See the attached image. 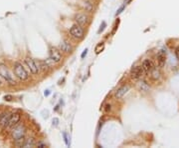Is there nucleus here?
Masks as SVG:
<instances>
[{"label":"nucleus","mask_w":179,"mask_h":148,"mask_svg":"<svg viewBox=\"0 0 179 148\" xmlns=\"http://www.w3.org/2000/svg\"><path fill=\"white\" fill-rule=\"evenodd\" d=\"M175 55H176L177 59H179V46H177L175 48Z\"/></svg>","instance_id":"412c9836"},{"label":"nucleus","mask_w":179,"mask_h":148,"mask_svg":"<svg viewBox=\"0 0 179 148\" xmlns=\"http://www.w3.org/2000/svg\"><path fill=\"white\" fill-rule=\"evenodd\" d=\"M10 116H11V114L7 113V112H4V113L0 114V126L7 127Z\"/></svg>","instance_id":"ddd939ff"},{"label":"nucleus","mask_w":179,"mask_h":148,"mask_svg":"<svg viewBox=\"0 0 179 148\" xmlns=\"http://www.w3.org/2000/svg\"><path fill=\"white\" fill-rule=\"evenodd\" d=\"M87 53H88V49H85V50H84V52L82 53L81 57H82V58H85V56L87 55Z\"/></svg>","instance_id":"4be33fe9"},{"label":"nucleus","mask_w":179,"mask_h":148,"mask_svg":"<svg viewBox=\"0 0 179 148\" xmlns=\"http://www.w3.org/2000/svg\"><path fill=\"white\" fill-rule=\"evenodd\" d=\"M25 64L27 65V67L29 68L30 72L32 74H38L39 73V67L37 65V62L31 57H26L25 58Z\"/></svg>","instance_id":"423d86ee"},{"label":"nucleus","mask_w":179,"mask_h":148,"mask_svg":"<svg viewBox=\"0 0 179 148\" xmlns=\"http://www.w3.org/2000/svg\"><path fill=\"white\" fill-rule=\"evenodd\" d=\"M157 65H158V68H162L163 66L165 65L166 62V52L164 50H160L159 52L157 53Z\"/></svg>","instance_id":"6e6552de"},{"label":"nucleus","mask_w":179,"mask_h":148,"mask_svg":"<svg viewBox=\"0 0 179 148\" xmlns=\"http://www.w3.org/2000/svg\"><path fill=\"white\" fill-rule=\"evenodd\" d=\"M49 94H50V92H49V91H47V92H45V95H46V96H48Z\"/></svg>","instance_id":"a878e982"},{"label":"nucleus","mask_w":179,"mask_h":148,"mask_svg":"<svg viewBox=\"0 0 179 148\" xmlns=\"http://www.w3.org/2000/svg\"><path fill=\"white\" fill-rule=\"evenodd\" d=\"M59 47H60V50L64 53H71L72 51H73V47H72L71 43L67 41V40H62Z\"/></svg>","instance_id":"9d476101"},{"label":"nucleus","mask_w":179,"mask_h":148,"mask_svg":"<svg viewBox=\"0 0 179 148\" xmlns=\"http://www.w3.org/2000/svg\"><path fill=\"white\" fill-rule=\"evenodd\" d=\"M70 33L75 39H78V40L84 38V36H85V30L83 29V27H82V25H80L78 23L74 24L73 26L71 27Z\"/></svg>","instance_id":"7ed1b4c3"},{"label":"nucleus","mask_w":179,"mask_h":148,"mask_svg":"<svg viewBox=\"0 0 179 148\" xmlns=\"http://www.w3.org/2000/svg\"><path fill=\"white\" fill-rule=\"evenodd\" d=\"M13 70H14V73L16 75V77L19 78L21 81H25L29 78V75H28V72L25 69L24 66L19 63V62H15L14 63V66H13Z\"/></svg>","instance_id":"f03ea898"},{"label":"nucleus","mask_w":179,"mask_h":148,"mask_svg":"<svg viewBox=\"0 0 179 148\" xmlns=\"http://www.w3.org/2000/svg\"><path fill=\"white\" fill-rule=\"evenodd\" d=\"M142 68H143V70L145 71V72H147V73H149L150 71L154 68V66H153V63H152V61L151 60H149V59H145L144 61L142 62Z\"/></svg>","instance_id":"4468645a"},{"label":"nucleus","mask_w":179,"mask_h":148,"mask_svg":"<svg viewBox=\"0 0 179 148\" xmlns=\"http://www.w3.org/2000/svg\"><path fill=\"white\" fill-rule=\"evenodd\" d=\"M58 121H59V120H58L57 118H55V119L53 120V122H55V125H57V124H58Z\"/></svg>","instance_id":"393cba45"},{"label":"nucleus","mask_w":179,"mask_h":148,"mask_svg":"<svg viewBox=\"0 0 179 148\" xmlns=\"http://www.w3.org/2000/svg\"><path fill=\"white\" fill-rule=\"evenodd\" d=\"M20 120V114L15 112V113H12L11 116L9 118V122H8V125H7V128H13L15 125H17V123Z\"/></svg>","instance_id":"9b49d317"},{"label":"nucleus","mask_w":179,"mask_h":148,"mask_svg":"<svg viewBox=\"0 0 179 148\" xmlns=\"http://www.w3.org/2000/svg\"><path fill=\"white\" fill-rule=\"evenodd\" d=\"M4 99H5V100H8V101H10V100H12V96L7 95V96H5Z\"/></svg>","instance_id":"5701e85b"},{"label":"nucleus","mask_w":179,"mask_h":148,"mask_svg":"<svg viewBox=\"0 0 179 148\" xmlns=\"http://www.w3.org/2000/svg\"><path fill=\"white\" fill-rule=\"evenodd\" d=\"M35 146V140L33 138H29L25 140V143L23 147H34Z\"/></svg>","instance_id":"a211bd4d"},{"label":"nucleus","mask_w":179,"mask_h":148,"mask_svg":"<svg viewBox=\"0 0 179 148\" xmlns=\"http://www.w3.org/2000/svg\"><path fill=\"white\" fill-rule=\"evenodd\" d=\"M130 89V85H122L121 87H120L119 89L116 90V92L115 94V96L117 98V99H120L121 97H124V96L127 93V91H129Z\"/></svg>","instance_id":"f8f14e48"},{"label":"nucleus","mask_w":179,"mask_h":148,"mask_svg":"<svg viewBox=\"0 0 179 148\" xmlns=\"http://www.w3.org/2000/svg\"><path fill=\"white\" fill-rule=\"evenodd\" d=\"M144 72L145 71L143 70L142 66H134L130 71V76H131V78H134V79H140L143 77Z\"/></svg>","instance_id":"0eeeda50"},{"label":"nucleus","mask_w":179,"mask_h":148,"mask_svg":"<svg viewBox=\"0 0 179 148\" xmlns=\"http://www.w3.org/2000/svg\"><path fill=\"white\" fill-rule=\"evenodd\" d=\"M0 76H1L9 85H16V81H15L13 75L9 71L7 66L3 63L0 64Z\"/></svg>","instance_id":"f257e3e1"},{"label":"nucleus","mask_w":179,"mask_h":148,"mask_svg":"<svg viewBox=\"0 0 179 148\" xmlns=\"http://www.w3.org/2000/svg\"><path fill=\"white\" fill-rule=\"evenodd\" d=\"M75 20L80 25H86L89 23V16L86 13H78L76 14Z\"/></svg>","instance_id":"1a4fd4ad"},{"label":"nucleus","mask_w":179,"mask_h":148,"mask_svg":"<svg viewBox=\"0 0 179 148\" xmlns=\"http://www.w3.org/2000/svg\"><path fill=\"white\" fill-rule=\"evenodd\" d=\"M150 73H151V78L153 80H158L160 78V76H161V73H160V70L159 69H157V68H153L151 71H150Z\"/></svg>","instance_id":"f3484780"},{"label":"nucleus","mask_w":179,"mask_h":148,"mask_svg":"<svg viewBox=\"0 0 179 148\" xmlns=\"http://www.w3.org/2000/svg\"><path fill=\"white\" fill-rule=\"evenodd\" d=\"M104 46H105V45H104L103 42L97 45V47H96V53H97V54H99V53L101 52V51L104 49Z\"/></svg>","instance_id":"6ab92c4d"},{"label":"nucleus","mask_w":179,"mask_h":148,"mask_svg":"<svg viewBox=\"0 0 179 148\" xmlns=\"http://www.w3.org/2000/svg\"><path fill=\"white\" fill-rule=\"evenodd\" d=\"M2 85V82H1V79H0V86H1Z\"/></svg>","instance_id":"bb28decb"},{"label":"nucleus","mask_w":179,"mask_h":148,"mask_svg":"<svg viewBox=\"0 0 179 148\" xmlns=\"http://www.w3.org/2000/svg\"><path fill=\"white\" fill-rule=\"evenodd\" d=\"M25 133H26V128H25V126L23 124H21L16 127H13L11 136L14 140H18L20 138H22V137H24Z\"/></svg>","instance_id":"39448f33"},{"label":"nucleus","mask_w":179,"mask_h":148,"mask_svg":"<svg viewBox=\"0 0 179 148\" xmlns=\"http://www.w3.org/2000/svg\"><path fill=\"white\" fill-rule=\"evenodd\" d=\"M49 58L52 60L54 63H59L60 61L62 60V53H61V50L54 46H51L49 48Z\"/></svg>","instance_id":"20e7f679"},{"label":"nucleus","mask_w":179,"mask_h":148,"mask_svg":"<svg viewBox=\"0 0 179 148\" xmlns=\"http://www.w3.org/2000/svg\"><path fill=\"white\" fill-rule=\"evenodd\" d=\"M82 5H83V7L86 11H89V12L93 11V8H94L93 4H92L89 0H83V1H82Z\"/></svg>","instance_id":"dca6fc26"},{"label":"nucleus","mask_w":179,"mask_h":148,"mask_svg":"<svg viewBox=\"0 0 179 148\" xmlns=\"http://www.w3.org/2000/svg\"><path fill=\"white\" fill-rule=\"evenodd\" d=\"M137 88H139L140 91L142 92H147V91H149V85H148L145 81L143 80H139V82H137Z\"/></svg>","instance_id":"2eb2a0df"},{"label":"nucleus","mask_w":179,"mask_h":148,"mask_svg":"<svg viewBox=\"0 0 179 148\" xmlns=\"http://www.w3.org/2000/svg\"><path fill=\"white\" fill-rule=\"evenodd\" d=\"M63 135H64V138H65V142H66V144H69V142H68V139H67V134L66 133H63Z\"/></svg>","instance_id":"b1692460"},{"label":"nucleus","mask_w":179,"mask_h":148,"mask_svg":"<svg viewBox=\"0 0 179 148\" xmlns=\"http://www.w3.org/2000/svg\"><path fill=\"white\" fill-rule=\"evenodd\" d=\"M106 22L104 21V22H103V24H101V28L99 29V31H98L99 33H101V31H103V30L105 29V27H106Z\"/></svg>","instance_id":"aec40b11"}]
</instances>
